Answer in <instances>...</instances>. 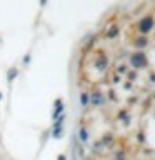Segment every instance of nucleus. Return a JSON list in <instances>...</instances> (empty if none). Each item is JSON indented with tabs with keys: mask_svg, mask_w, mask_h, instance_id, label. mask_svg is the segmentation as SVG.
Segmentation results:
<instances>
[{
	"mask_svg": "<svg viewBox=\"0 0 155 160\" xmlns=\"http://www.w3.org/2000/svg\"><path fill=\"white\" fill-rule=\"evenodd\" d=\"M0 160H2V158H0Z\"/></svg>",
	"mask_w": 155,
	"mask_h": 160,
	"instance_id": "6ab92c4d",
	"label": "nucleus"
},
{
	"mask_svg": "<svg viewBox=\"0 0 155 160\" xmlns=\"http://www.w3.org/2000/svg\"><path fill=\"white\" fill-rule=\"evenodd\" d=\"M133 30L135 33H140V35H152L155 32V13L148 12V13H143L137 22L133 23Z\"/></svg>",
	"mask_w": 155,
	"mask_h": 160,
	"instance_id": "f257e3e1",
	"label": "nucleus"
},
{
	"mask_svg": "<svg viewBox=\"0 0 155 160\" xmlns=\"http://www.w3.org/2000/svg\"><path fill=\"white\" fill-rule=\"evenodd\" d=\"M92 63H93V68L97 70V72H100V73H105L110 68V58H108V55L105 53L103 50H97V52L93 53Z\"/></svg>",
	"mask_w": 155,
	"mask_h": 160,
	"instance_id": "7ed1b4c3",
	"label": "nucleus"
},
{
	"mask_svg": "<svg viewBox=\"0 0 155 160\" xmlns=\"http://www.w3.org/2000/svg\"><path fill=\"white\" fill-rule=\"evenodd\" d=\"M78 105L80 108H88L90 107V95H88V90H82L78 93Z\"/></svg>",
	"mask_w": 155,
	"mask_h": 160,
	"instance_id": "1a4fd4ad",
	"label": "nucleus"
},
{
	"mask_svg": "<svg viewBox=\"0 0 155 160\" xmlns=\"http://www.w3.org/2000/svg\"><path fill=\"white\" fill-rule=\"evenodd\" d=\"M2 98H3V95H2V92H0V102H2Z\"/></svg>",
	"mask_w": 155,
	"mask_h": 160,
	"instance_id": "a211bd4d",
	"label": "nucleus"
},
{
	"mask_svg": "<svg viewBox=\"0 0 155 160\" xmlns=\"http://www.w3.org/2000/svg\"><path fill=\"white\" fill-rule=\"evenodd\" d=\"M118 35H120V25L117 23H112L105 28V38L107 40H115Z\"/></svg>",
	"mask_w": 155,
	"mask_h": 160,
	"instance_id": "6e6552de",
	"label": "nucleus"
},
{
	"mask_svg": "<svg viewBox=\"0 0 155 160\" xmlns=\"http://www.w3.org/2000/svg\"><path fill=\"white\" fill-rule=\"evenodd\" d=\"M128 43H130V47H132L133 50H137V52H145V50L150 47V43H152V38H150L148 35L135 33V35L130 37Z\"/></svg>",
	"mask_w": 155,
	"mask_h": 160,
	"instance_id": "20e7f679",
	"label": "nucleus"
},
{
	"mask_svg": "<svg viewBox=\"0 0 155 160\" xmlns=\"http://www.w3.org/2000/svg\"><path fill=\"white\" fill-rule=\"evenodd\" d=\"M117 118H118V122H122V123H125V125H128L130 115H128V112H127L125 108H122V110H118V115H117Z\"/></svg>",
	"mask_w": 155,
	"mask_h": 160,
	"instance_id": "f8f14e48",
	"label": "nucleus"
},
{
	"mask_svg": "<svg viewBox=\"0 0 155 160\" xmlns=\"http://www.w3.org/2000/svg\"><path fill=\"white\" fill-rule=\"evenodd\" d=\"M98 142L102 143V147H103V148H107V147H112V145L115 143V137L112 135V132H107L102 138L98 140Z\"/></svg>",
	"mask_w": 155,
	"mask_h": 160,
	"instance_id": "9d476101",
	"label": "nucleus"
},
{
	"mask_svg": "<svg viewBox=\"0 0 155 160\" xmlns=\"http://www.w3.org/2000/svg\"><path fill=\"white\" fill-rule=\"evenodd\" d=\"M88 95H90V107L92 108H100V107H103L105 102H107L105 92L102 88H98V87H93L88 92Z\"/></svg>",
	"mask_w": 155,
	"mask_h": 160,
	"instance_id": "39448f33",
	"label": "nucleus"
},
{
	"mask_svg": "<svg viewBox=\"0 0 155 160\" xmlns=\"http://www.w3.org/2000/svg\"><path fill=\"white\" fill-rule=\"evenodd\" d=\"M112 160H128V153H127V150H125V148H117V150L113 152Z\"/></svg>",
	"mask_w": 155,
	"mask_h": 160,
	"instance_id": "9b49d317",
	"label": "nucleus"
},
{
	"mask_svg": "<svg viewBox=\"0 0 155 160\" xmlns=\"http://www.w3.org/2000/svg\"><path fill=\"white\" fill-rule=\"evenodd\" d=\"M30 62V55H25L23 57V63H28Z\"/></svg>",
	"mask_w": 155,
	"mask_h": 160,
	"instance_id": "dca6fc26",
	"label": "nucleus"
},
{
	"mask_svg": "<svg viewBox=\"0 0 155 160\" xmlns=\"http://www.w3.org/2000/svg\"><path fill=\"white\" fill-rule=\"evenodd\" d=\"M127 65L130 67V70H145L148 67V55L147 52H137L132 50L127 57Z\"/></svg>",
	"mask_w": 155,
	"mask_h": 160,
	"instance_id": "f03ea898",
	"label": "nucleus"
},
{
	"mask_svg": "<svg viewBox=\"0 0 155 160\" xmlns=\"http://www.w3.org/2000/svg\"><path fill=\"white\" fill-rule=\"evenodd\" d=\"M17 75H18V70L17 68H8V72H7V80H8V83H12L15 78H17Z\"/></svg>",
	"mask_w": 155,
	"mask_h": 160,
	"instance_id": "ddd939ff",
	"label": "nucleus"
},
{
	"mask_svg": "<svg viewBox=\"0 0 155 160\" xmlns=\"http://www.w3.org/2000/svg\"><path fill=\"white\" fill-rule=\"evenodd\" d=\"M130 72V67L127 63H118L117 65V73H120V75H127Z\"/></svg>",
	"mask_w": 155,
	"mask_h": 160,
	"instance_id": "4468645a",
	"label": "nucleus"
},
{
	"mask_svg": "<svg viewBox=\"0 0 155 160\" xmlns=\"http://www.w3.org/2000/svg\"><path fill=\"white\" fill-rule=\"evenodd\" d=\"M45 3H47V0H40V5H42V7H43Z\"/></svg>",
	"mask_w": 155,
	"mask_h": 160,
	"instance_id": "f3484780",
	"label": "nucleus"
},
{
	"mask_svg": "<svg viewBox=\"0 0 155 160\" xmlns=\"http://www.w3.org/2000/svg\"><path fill=\"white\" fill-rule=\"evenodd\" d=\"M52 137L53 138H62L63 137V127H52Z\"/></svg>",
	"mask_w": 155,
	"mask_h": 160,
	"instance_id": "2eb2a0df",
	"label": "nucleus"
},
{
	"mask_svg": "<svg viewBox=\"0 0 155 160\" xmlns=\"http://www.w3.org/2000/svg\"><path fill=\"white\" fill-rule=\"evenodd\" d=\"M77 140L80 145H87L90 140V130L87 125H78L77 127Z\"/></svg>",
	"mask_w": 155,
	"mask_h": 160,
	"instance_id": "423d86ee",
	"label": "nucleus"
},
{
	"mask_svg": "<svg viewBox=\"0 0 155 160\" xmlns=\"http://www.w3.org/2000/svg\"><path fill=\"white\" fill-rule=\"evenodd\" d=\"M62 113H65V103L63 98H57L53 102V112H52V120H57Z\"/></svg>",
	"mask_w": 155,
	"mask_h": 160,
	"instance_id": "0eeeda50",
	"label": "nucleus"
}]
</instances>
